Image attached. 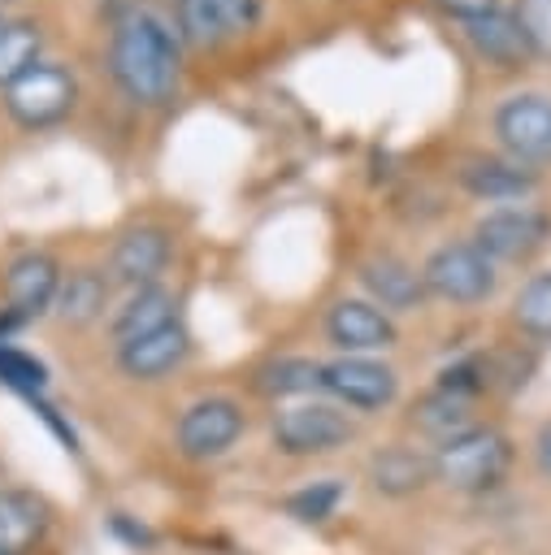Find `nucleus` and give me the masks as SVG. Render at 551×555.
I'll return each instance as SVG.
<instances>
[{
  "instance_id": "f257e3e1",
  "label": "nucleus",
  "mask_w": 551,
  "mask_h": 555,
  "mask_svg": "<svg viewBox=\"0 0 551 555\" xmlns=\"http://www.w3.org/2000/svg\"><path fill=\"white\" fill-rule=\"evenodd\" d=\"M108 65L121 91L139 104H161L178 87V43L169 26L143 9L117 22L108 43Z\"/></svg>"
},
{
  "instance_id": "f03ea898",
  "label": "nucleus",
  "mask_w": 551,
  "mask_h": 555,
  "mask_svg": "<svg viewBox=\"0 0 551 555\" xmlns=\"http://www.w3.org/2000/svg\"><path fill=\"white\" fill-rule=\"evenodd\" d=\"M512 464V447L499 429H464L447 442H438L434 451V477L451 490H486L495 486Z\"/></svg>"
},
{
  "instance_id": "7ed1b4c3",
  "label": "nucleus",
  "mask_w": 551,
  "mask_h": 555,
  "mask_svg": "<svg viewBox=\"0 0 551 555\" xmlns=\"http://www.w3.org/2000/svg\"><path fill=\"white\" fill-rule=\"evenodd\" d=\"M421 282L430 295L438 299H451V304H482L490 291H495V260L482 256L473 243H447L438 247L425 269H421Z\"/></svg>"
},
{
  "instance_id": "20e7f679",
  "label": "nucleus",
  "mask_w": 551,
  "mask_h": 555,
  "mask_svg": "<svg viewBox=\"0 0 551 555\" xmlns=\"http://www.w3.org/2000/svg\"><path fill=\"white\" fill-rule=\"evenodd\" d=\"M74 95H78V87H74L69 69L39 61V65H30L17 82L4 87V108L13 113V121L39 130V126L61 121V117L74 108Z\"/></svg>"
},
{
  "instance_id": "39448f33",
  "label": "nucleus",
  "mask_w": 551,
  "mask_h": 555,
  "mask_svg": "<svg viewBox=\"0 0 551 555\" xmlns=\"http://www.w3.org/2000/svg\"><path fill=\"white\" fill-rule=\"evenodd\" d=\"M495 134L521 165L551 160V95L525 91L503 100L495 113Z\"/></svg>"
},
{
  "instance_id": "423d86ee",
  "label": "nucleus",
  "mask_w": 551,
  "mask_h": 555,
  "mask_svg": "<svg viewBox=\"0 0 551 555\" xmlns=\"http://www.w3.org/2000/svg\"><path fill=\"white\" fill-rule=\"evenodd\" d=\"M351 438V421L330 403H295L273 416V442L286 455H321Z\"/></svg>"
},
{
  "instance_id": "0eeeda50",
  "label": "nucleus",
  "mask_w": 551,
  "mask_h": 555,
  "mask_svg": "<svg viewBox=\"0 0 551 555\" xmlns=\"http://www.w3.org/2000/svg\"><path fill=\"white\" fill-rule=\"evenodd\" d=\"M551 221L538 208L512 204V208H495L473 225V247L490 260H525L529 251H538L547 243Z\"/></svg>"
},
{
  "instance_id": "6e6552de",
  "label": "nucleus",
  "mask_w": 551,
  "mask_h": 555,
  "mask_svg": "<svg viewBox=\"0 0 551 555\" xmlns=\"http://www.w3.org/2000/svg\"><path fill=\"white\" fill-rule=\"evenodd\" d=\"M321 390H330L347 408L373 412V408H386L395 399L399 377L369 356H338V360L321 364Z\"/></svg>"
},
{
  "instance_id": "1a4fd4ad",
  "label": "nucleus",
  "mask_w": 551,
  "mask_h": 555,
  "mask_svg": "<svg viewBox=\"0 0 551 555\" xmlns=\"http://www.w3.org/2000/svg\"><path fill=\"white\" fill-rule=\"evenodd\" d=\"M239 434H243V412L234 399H221V395L191 403L178 421V447L191 460H213V455L230 451Z\"/></svg>"
},
{
  "instance_id": "9d476101",
  "label": "nucleus",
  "mask_w": 551,
  "mask_h": 555,
  "mask_svg": "<svg viewBox=\"0 0 551 555\" xmlns=\"http://www.w3.org/2000/svg\"><path fill=\"white\" fill-rule=\"evenodd\" d=\"M330 343L343 347L347 356H364V351H382L395 343V321L377 308V304H364V299H338L330 308Z\"/></svg>"
},
{
  "instance_id": "9b49d317",
  "label": "nucleus",
  "mask_w": 551,
  "mask_h": 555,
  "mask_svg": "<svg viewBox=\"0 0 551 555\" xmlns=\"http://www.w3.org/2000/svg\"><path fill=\"white\" fill-rule=\"evenodd\" d=\"M56 286H61V269L48 251H26L9 264L4 273V299H9V312L17 321L26 317H39L52 299H56Z\"/></svg>"
},
{
  "instance_id": "f8f14e48",
  "label": "nucleus",
  "mask_w": 551,
  "mask_h": 555,
  "mask_svg": "<svg viewBox=\"0 0 551 555\" xmlns=\"http://www.w3.org/2000/svg\"><path fill=\"white\" fill-rule=\"evenodd\" d=\"M165 260H169V234L156 230V225H139V230L117 238V247H113V278L139 291V286L156 282Z\"/></svg>"
},
{
  "instance_id": "ddd939ff",
  "label": "nucleus",
  "mask_w": 551,
  "mask_h": 555,
  "mask_svg": "<svg viewBox=\"0 0 551 555\" xmlns=\"http://www.w3.org/2000/svg\"><path fill=\"white\" fill-rule=\"evenodd\" d=\"M187 347H191V338H187V330L174 321V325H165V330H152V334H143V338L117 347V360H121V369H126L130 377L156 382L161 373H169V369H178V364L187 360Z\"/></svg>"
},
{
  "instance_id": "4468645a",
  "label": "nucleus",
  "mask_w": 551,
  "mask_h": 555,
  "mask_svg": "<svg viewBox=\"0 0 551 555\" xmlns=\"http://www.w3.org/2000/svg\"><path fill=\"white\" fill-rule=\"evenodd\" d=\"M360 282L369 286V295L382 308H399L403 312V308H417L425 299L421 273L408 260H399V256H373V260H364L360 264Z\"/></svg>"
},
{
  "instance_id": "2eb2a0df",
  "label": "nucleus",
  "mask_w": 551,
  "mask_h": 555,
  "mask_svg": "<svg viewBox=\"0 0 551 555\" xmlns=\"http://www.w3.org/2000/svg\"><path fill=\"white\" fill-rule=\"evenodd\" d=\"M464 35H469L473 52H477L482 61L499 65V69H512V65H521V61L529 56V48H525V39H521V26H516V17H512V13H503V9H490L486 17L464 22Z\"/></svg>"
},
{
  "instance_id": "dca6fc26",
  "label": "nucleus",
  "mask_w": 551,
  "mask_h": 555,
  "mask_svg": "<svg viewBox=\"0 0 551 555\" xmlns=\"http://www.w3.org/2000/svg\"><path fill=\"white\" fill-rule=\"evenodd\" d=\"M434 477V460H425L421 451L412 447H382L373 460H369V481L377 494H390V499H403V494H417L425 481Z\"/></svg>"
},
{
  "instance_id": "f3484780",
  "label": "nucleus",
  "mask_w": 551,
  "mask_h": 555,
  "mask_svg": "<svg viewBox=\"0 0 551 555\" xmlns=\"http://www.w3.org/2000/svg\"><path fill=\"white\" fill-rule=\"evenodd\" d=\"M174 295L165 291V286H139L126 304H121V312L113 317V338H117V347H126V343H134V338H143V334H152V330H165V325H174Z\"/></svg>"
},
{
  "instance_id": "a211bd4d",
  "label": "nucleus",
  "mask_w": 551,
  "mask_h": 555,
  "mask_svg": "<svg viewBox=\"0 0 551 555\" xmlns=\"http://www.w3.org/2000/svg\"><path fill=\"white\" fill-rule=\"evenodd\" d=\"M460 178L477 199H521L538 186V173L521 160H469Z\"/></svg>"
},
{
  "instance_id": "6ab92c4d",
  "label": "nucleus",
  "mask_w": 551,
  "mask_h": 555,
  "mask_svg": "<svg viewBox=\"0 0 551 555\" xmlns=\"http://www.w3.org/2000/svg\"><path fill=\"white\" fill-rule=\"evenodd\" d=\"M43 533V507L22 490H0V551L26 555Z\"/></svg>"
},
{
  "instance_id": "aec40b11",
  "label": "nucleus",
  "mask_w": 551,
  "mask_h": 555,
  "mask_svg": "<svg viewBox=\"0 0 551 555\" xmlns=\"http://www.w3.org/2000/svg\"><path fill=\"white\" fill-rule=\"evenodd\" d=\"M104 299H108V282H104L95 269H78V273H69V278L56 286L52 308H56L61 321H69V325H87V321L100 317Z\"/></svg>"
},
{
  "instance_id": "412c9836",
  "label": "nucleus",
  "mask_w": 551,
  "mask_h": 555,
  "mask_svg": "<svg viewBox=\"0 0 551 555\" xmlns=\"http://www.w3.org/2000/svg\"><path fill=\"white\" fill-rule=\"evenodd\" d=\"M39 43H43V35L26 17L0 26V87L17 82L30 65H39Z\"/></svg>"
},
{
  "instance_id": "4be33fe9",
  "label": "nucleus",
  "mask_w": 551,
  "mask_h": 555,
  "mask_svg": "<svg viewBox=\"0 0 551 555\" xmlns=\"http://www.w3.org/2000/svg\"><path fill=\"white\" fill-rule=\"evenodd\" d=\"M417 425H421L425 434H434L438 442H447V438L473 429V425H469V395H456V390L434 386V390L425 395V403L417 408Z\"/></svg>"
},
{
  "instance_id": "5701e85b",
  "label": "nucleus",
  "mask_w": 551,
  "mask_h": 555,
  "mask_svg": "<svg viewBox=\"0 0 551 555\" xmlns=\"http://www.w3.org/2000/svg\"><path fill=\"white\" fill-rule=\"evenodd\" d=\"M512 317L529 338H551V273H538L521 286Z\"/></svg>"
},
{
  "instance_id": "b1692460",
  "label": "nucleus",
  "mask_w": 551,
  "mask_h": 555,
  "mask_svg": "<svg viewBox=\"0 0 551 555\" xmlns=\"http://www.w3.org/2000/svg\"><path fill=\"white\" fill-rule=\"evenodd\" d=\"M178 30L195 48H208V43H217V39L230 35L217 0H178Z\"/></svg>"
},
{
  "instance_id": "393cba45",
  "label": "nucleus",
  "mask_w": 551,
  "mask_h": 555,
  "mask_svg": "<svg viewBox=\"0 0 551 555\" xmlns=\"http://www.w3.org/2000/svg\"><path fill=\"white\" fill-rule=\"evenodd\" d=\"M312 386H321V364H312V360L282 356L269 369H260V390H269V395H304Z\"/></svg>"
},
{
  "instance_id": "a878e982",
  "label": "nucleus",
  "mask_w": 551,
  "mask_h": 555,
  "mask_svg": "<svg viewBox=\"0 0 551 555\" xmlns=\"http://www.w3.org/2000/svg\"><path fill=\"white\" fill-rule=\"evenodd\" d=\"M512 17L521 26V39H525L529 56L551 61V0H516Z\"/></svg>"
},
{
  "instance_id": "bb28decb",
  "label": "nucleus",
  "mask_w": 551,
  "mask_h": 555,
  "mask_svg": "<svg viewBox=\"0 0 551 555\" xmlns=\"http://www.w3.org/2000/svg\"><path fill=\"white\" fill-rule=\"evenodd\" d=\"M338 499H343V486L338 481H312V486H304V490H295L286 499V512L295 520H325V516H334Z\"/></svg>"
},
{
  "instance_id": "cd10ccee",
  "label": "nucleus",
  "mask_w": 551,
  "mask_h": 555,
  "mask_svg": "<svg viewBox=\"0 0 551 555\" xmlns=\"http://www.w3.org/2000/svg\"><path fill=\"white\" fill-rule=\"evenodd\" d=\"M0 382H4V386H13V390L35 395V390H43L48 369H43L35 356H26V351H17V347H4V343H0Z\"/></svg>"
},
{
  "instance_id": "c85d7f7f",
  "label": "nucleus",
  "mask_w": 551,
  "mask_h": 555,
  "mask_svg": "<svg viewBox=\"0 0 551 555\" xmlns=\"http://www.w3.org/2000/svg\"><path fill=\"white\" fill-rule=\"evenodd\" d=\"M217 4H221V17H226L230 35L234 30H247L260 17V0H217Z\"/></svg>"
},
{
  "instance_id": "c756f323",
  "label": "nucleus",
  "mask_w": 551,
  "mask_h": 555,
  "mask_svg": "<svg viewBox=\"0 0 551 555\" xmlns=\"http://www.w3.org/2000/svg\"><path fill=\"white\" fill-rule=\"evenodd\" d=\"M434 4L460 22H473V17H486L490 9H499V0H434Z\"/></svg>"
},
{
  "instance_id": "7c9ffc66",
  "label": "nucleus",
  "mask_w": 551,
  "mask_h": 555,
  "mask_svg": "<svg viewBox=\"0 0 551 555\" xmlns=\"http://www.w3.org/2000/svg\"><path fill=\"white\" fill-rule=\"evenodd\" d=\"M538 468L551 477V421H547L542 434H538Z\"/></svg>"
},
{
  "instance_id": "2f4dec72",
  "label": "nucleus",
  "mask_w": 551,
  "mask_h": 555,
  "mask_svg": "<svg viewBox=\"0 0 551 555\" xmlns=\"http://www.w3.org/2000/svg\"><path fill=\"white\" fill-rule=\"evenodd\" d=\"M0 26H4V17H0Z\"/></svg>"
},
{
  "instance_id": "473e14b6",
  "label": "nucleus",
  "mask_w": 551,
  "mask_h": 555,
  "mask_svg": "<svg viewBox=\"0 0 551 555\" xmlns=\"http://www.w3.org/2000/svg\"><path fill=\"white\" fill-rule=\"evenodd\" d=\"M0 555H4V551H0Z\"/></svg>"
}]
</instances>
